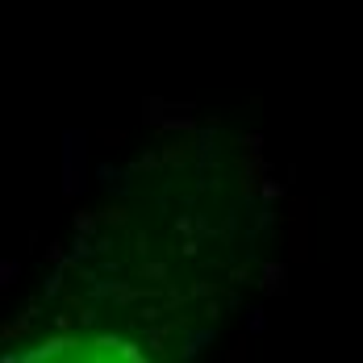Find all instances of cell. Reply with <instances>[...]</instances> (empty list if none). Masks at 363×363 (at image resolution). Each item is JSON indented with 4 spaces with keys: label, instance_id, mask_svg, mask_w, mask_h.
I'll return each mask as SVG.
<instances>
[{
    "label": "cell",
    "instance_id": "1",
    "mask_svg": "<svg viewBox=\"0 0 363 363\" xmlns=\"http://www.w3.org/2000/svg\"><path fill=\"white\" fill-rule=\"evenodd\" d=\"M88 180H92V167H88V134L84 130H67L63 134V196L67 201L84 196Z\"/></svg>",
    "mask_w": 363,
    "mask_h": 363
},
{
    "label": "cell",
    "instance_id": "2",
    "mask_svg": "<svg viewBox=\"0 0 363 363\" xmlns=\"http://www.w3.org/2000/svg\"><path fill=\"white\" fill-rule=\"evenodd\" d=\"M72 347H79L75 338H67V334H55V338L38 342L34 351H9V355H0V359H4V363H42V359H55V355H67Z\"/></svg>",
    "mask_w": 363,
    "mask_h": 363
},
{
    "label": "cell",
    "instance_id": "3",
    "mask_svg": "<svg viewBox=\"0 0 363 363\" xmlns=\"http://www.w3.org/2000/svg\"><path fill=\"white\" fill-rule=\"evenodd\" d=\"M213 347V330H188L180 338V359H201Z\"/></svg>",
    "mask_w": 363,
    "mask_h": 363
},
{
    "label": "cell",
    "instance_id": "4",
    "mask_svg": "<svg viewBox=\"0 0 363 363\" xmlns=\"http://www.w3.org/2000/svg\"><path fill=\"white\" fill-rule=\"evenodd\" d=\"M96 180L105 184L109 192H117V196H130V188H134V180H130L125 167H96Z\"/></svg>",
    "mask_w": 363,
    "mask_h": 363
},
{
    "label": "cell",
    "instance_id": "5",
    "mask_svg": "<svg viewBox=\"0 0 363 363\" xmlns=\"http://www.w3.org/2000/svg\"><path fill=\"white\" fill-rule=\"evenodd\" d=\"M263 276H267V280H263V289H267V292H280V289H284V267L267 263V267H263Z\"/></svg>",
    "mask_w": 363,
    "mask_h": 363
},
{
    "label": "cell",
    "instance_id": "6",
    "mask_svg": "<svg viewBox=\"0 0 363 363\" xmlns=\"http://www.w3.org/2000/svg\"><path fill=\"white\" fill-rule=\"evenodd\" d=\"M17 276H21V263L17 259H0V289H9Z\"/></svg>",
    "mask_w": 363,
    "mask_h": 363
},
{
    "label": "cell",
    "instance_id": "7",
    "mask_svg": "<svg viewBox=\"0 0 363 363\" xmlns=\"http://www.w3.org/2000/svg\"><path fill=\"white\" fill-rule=\"evenodd\" d=\"M113 355H121V359H130V363H143V359H146L143 351H138V347H134V342H125V338H121V342H117V351H113Z\"/></svg>",
    "mask_w": 363,
    "mask_h": 363
},
{
    "label": "cell",
    "instance_id": "8",
    "mask_svg": "<svg viewBox=\"0 0 363 363\" xmlns=\"http://www.w3.org/2000/svg\"><path fill=\"white\" fill-rule=\"evenodd\" d=\"M75 234H96V218L92 213H75Z\"/></svg>",
    "mask_w": 363,
    "mask_h": 363
},
{
    "label": "cell",
    "instance_id": "9",
    "mask_svg": "<svg viewBox=\"0 0 363 363\" xmlns=\"http://www.w3.org/2000/svg\"><path fill=\"white\" fill-rule=\"evenodd\" d=\"M247 313H251V318H247V330H251V334H263V330H267V322H263V309H247Z\"/></svg>",
    "mask_w": 363,
    "mask_h": 363
},
{
    "label": "cell",
    "instance_id": "10",
    "mask_svg": "<svg viewBox=\"0 0 363 363\" xmlns=\"http://www.w3.org/2000/svg\"><path fill=\"white\" fill-rule=\"evenodd\" d=\"M59 289H63V272H55V276L46 280V296H59Z\"/></svg>",
    "mask_w": 363,
    "mask_h": 363
},
{
    "label": "cell",
    "instance_id": "11",
    "mask_svg": "<svg viewBox=\"0 0 363 363\" xmlns=\"http://www.w3.org/2000/svg\"><path fill=\"white\" fill-rule=\"evenodd\" d=\"M143 276H155V280H167V267H163V263H150V267H143Z\"/></svg>",
    "mask_w": 363,
    "mask_h": 363
},
{
    "label": "cell",
    "instance_id": "12",
    "mask_svg": "<svg viewBox=\"0 0 363 363\" xmlns=\"http://www.w3.org/2000/svg\"><path fill=\"white\" fill-rule=\"evenodd\" d=\"M101 218L113 221V225H121V221H125V213H121V209H109V213H101Z\"/></svg>",
    "mask_w": 363,
    "mask_h": 363
}]
</instances>
